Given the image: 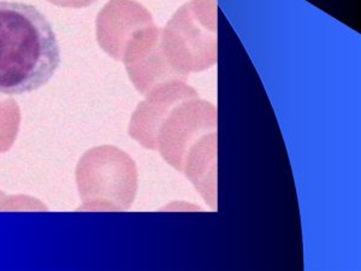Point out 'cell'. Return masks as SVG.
<instances>
[{"mask_svg":"<svg viewBox=\"0 0 361 271\" xmlns=\"http://www.w3.org/2000/svg\"><path fill=\"white\" fill-rule=\"evenodd\" d=\"M59 64L61 49L49 20L33 5L0 1V93L39 90Z\"/></svg>","mask_w":361,"mask_h":271,"instance_id":"6da1fadb","label":"cell"},{"mask_svg":"<svg viewBox=\"0 0 361 271\" xmlns=\"http://www.w3.org/2000/svg\"><path fill=\"white\" fill-rule=\"evenodd\" d=\"M165 54L185 78L218 61V0H189L161 29Z\"/></svg>","mask_w":361,"mask_h":271,"instance_id":"7a4b0ae2","label":"cell"},{"mask_svg":"<svg viewBox=\"0 0 361 271\" xmlns=\"http://www.w3.org/2000/svg\"><path fill=\"white\" fill-rule=\"evenodd\" d=\"M78 193L85 211H126L135 199L137 169L132 157L105 145L83 155L76 168Z\"/></svg>","mask_w":361,"mask_h":271,"instance_id":"3957f363","label":"cell"},{"mask_svg":"<svg viewBox=\"0 0 361 271\" xmlns=\"http://www.w3.org/2000/svg\"><path fill=\"white\" fill-rule=\"evenodd\" d=\"M217 107L207 100L188 99L178 104L160 128L157 151L177 171L190 147L209 133L217 132Z\"/></svg>","mask_w":361,"mask_h":271,"instance_id":"277c9868","label":"cell"},{"mask_svg":"<svg viewBox=\"0 0 361 271\" xmlns=\"http://www.w3.org/2000/svg\"><path fill=\"white\" fill-rule=\"evenodd\" d=\"M122 62L129 78L141 95H146L161 83L183 80L165 54L161 28L154 23L140 29L128 42Z\"/></svg>","mask_w":361,"mask_h":271,"instance_id":"5b68a950","label":"cell"},{"mask_svg":"<svg viewBox=\"0 0 361 271\" xmlns=\"http://www.w3.org/2000/svg\"><path fill=\"white\" fill-rule=\"evenodd\" d=\"M197 97V90L183 80H173L157 86L136 107L129 124V136L142 147L157 151L158 133L170 112L182 102Z\"/></svg>","mask_w":361,"mask_h":271,"instance_id":"8992f818","label":"cell"},{"mask_svg":"<svg viewBox=\"0 0 361 271\" xmlns=\"http://www.w3.org/2000/svg\"><path fill=\"white\" fill-rule=\"evenodd\" d=\"M153 23L151 13L135 0H110L97 18L99 45L114 59L122 61L133 35Z\"/></svg>","mask_w":361,"mask_h":271,"instance_id":"52a82bcc","label":"cell"},{"mask_svg":"<svg viewBox=\"0 0 361 271\" xmlns=\"http://www.w3.org/2000/svg\"><path fill=\"white\" fill-rule=\"evenodd\" d=\"M218 133H209L190 147L180 173L185 174L209 207H218Z\"/></svg>","mask_w":361,"mask_h":271,"instance_id":"ba28073f","label":"cell"},{"mask_svg":"<svg viewBox=\"0 0 361 271\" xmlns=\"http://www.w3.org/2000/svg\"><path fill=\"white\" fill-rule=\"evenodd\" d=\"M20 124L21 112L16 100L0 95V155L13 147Z\"/></svg>","mask_w":361,"mask_h":271,"instance_id":"9c48e42d","label":"cell"},{"mask_svg":"<svg viewBox=\"0 0 361 271\" xmlns=\"http://www.w3.org/2000/svg\"><path fill=\"white\" fill-rule=\"evenodd\" d=\"M61 8H81L93 4L95 0H47Z\"/></svg>","mask_w":361,"mask_h":271,"instance_id":"30bf717a","label":"cell"},{"mask_svg":"<svg viewBox=\"0 0 361 271\" xmlns=\"http://www.w3.org/2000/svg\"><path fill=\"white\" fill-rule=\"evenodd\" d=\"M1 198H5V195L4 194L1 193V192H0V199H1Z\"/></svg>","mask_w":361,"mask_h":271,"instance_id":"8fae6325","label":"cell"}]
</instances>
